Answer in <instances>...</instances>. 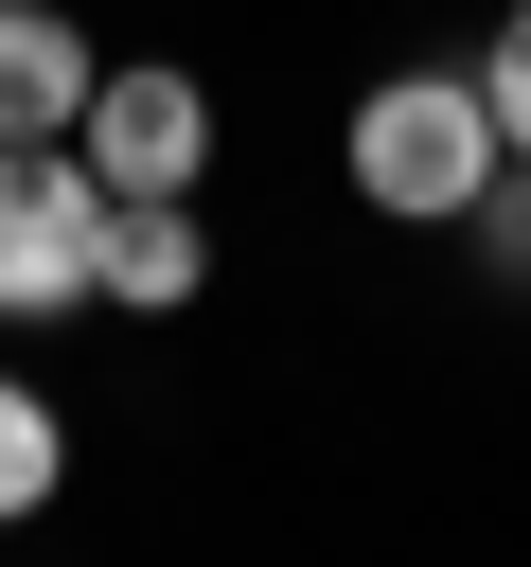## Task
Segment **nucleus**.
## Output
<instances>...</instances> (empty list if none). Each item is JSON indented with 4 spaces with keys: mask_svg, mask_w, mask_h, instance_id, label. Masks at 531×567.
Masks as SVG:
<instances>
[{
    "mask_svg": "<svg viewBox=\"0 0 531 567\" xmlns=\"http://www.w3.org/2000/svg\"><path fill=\"white\" fill-rule=\"evenodd\" d=\"M71 159L106 177V195H195V159H212V89L195 71H88V106H71Z\"/></svg>",
    "mask_w": 531,
    "mask_h": 567,
    "instance_id": "nucleus-3",
    "label": "nucleus"
},
{
    "mask_svg": "<svg viewBox=\"0 0 531 567\" xmlns=\"http://www.w3.org/2000/svg\"><path fill=\"white\" fill-rule=\"evenodd\" d=\"M88 71H106V53H88L53 0H0V142H71Z\"/></svg>",
    "mask_w": 531,
    "mask_h": 567,
    "instance_id": "nucleus-5",
    "label": "nucleus"
},
{
    "mask_svg": "<svg viewBox=\"0 0 531 567\" xmlns=\"http://www.w3.org/2000/svg\"><path fill=\"white\" fill-rule=\"evenodd\" d=\"M336 159H354V195H372V213H478L513 142H496V89H478V71H389V89L354 106V142H336Z\"/></svg>",
    "mask_w": 531,
    "mask_h": 567,
    "instance_id": "nucleus-1",
    "label": "nucleus"
},
{
    "mask_svg": "<svg viewBox=\"0 0 531 567\" xmlns=\"http://www.w3.org/2000/svg\"><path fill=\"white\" fill-rule=\"evenodd\" d=\"M478 89H496V142H513V159H531V0H513V18H496V53H478Z\"/></svg>",
    "mask_w": 531,
    "mask_h": 567,
    "instance_id": "nucleus-7",
    "label": "nucleus"
},
{
    "mask_svg": "<svg viewBox=\"0 0 531 567\" xmlns=\"http://www.w3.org/2000/svg\"><path fill=\"white\" fill-rule=\"evenodd\" d=\"M212 284V230H195V195H106V266H88V301H142V319H177Z\"/></svg>",
    "mask_w": 531,
    "mask_h": 567,
    "instance_id": "nucleus-4",
    "label": "nucleus"
},
{
    "mask_svg": "<svg viewBox=\"0 0 531 567\" xmlns=\"http://www.w3.org/2000/svg\"><path fill=\"white\" fill-rule=\"evenodd\" d=\"M53 478H71V425H53V408H35L18 372H0V514H35Z\"/></svg>",
    "mask_w": 531,
    "mask_h": 567,
    "instance_id": "nucleus-6",
    "label": "nucleus"
},
{
    "mask_svg": "<svg viewBox=\"0 0 531 567\" xmlns=\"http://www.w3.org/2000/svg\"><path fill=\"white\" fill-rule=\"evenodd\" d=\"M88 266H106V177L0 142V319H88Z\"/></svg>",
    "mask_w": 531,
    "mask_h": 567,
    "instance_id": "nucleus-2",
    "label": "nucleus"
},
{
    "mask_svg": "<svg viewBox=\"0 0 531 567\" xmlns=\"http://www.w3.org/2000/svg\"><path fill=\"white\" fill-rule=\"evenodd\" d=\"M496 248H513V266H531V213H513V230H496Z\"/></svg>",
    "mask_w": 531,
    "mask_h": 567,
    "instance_id": "nucleus-8",
    "label": "nucleus"
}]
</instances>
